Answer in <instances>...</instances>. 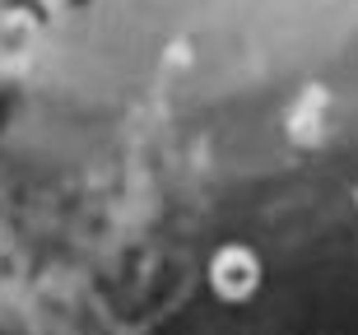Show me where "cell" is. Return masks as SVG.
<instances>
[{
    "label": "cell",
    "instance_id": "2",
    "mask_svg": "<svg viewBox=\"0 0 358 335\" xmlns=\"http://www.w3.org/2000/svg\"><path fill=\"white\" fill-rule=\"evenodd\" d=\"M354 201H358V191H354Z\"/></svg>",
    "mask_w": 358,
    "mask_h": 335
},
{
    "label": "cell",
    "instance_id": "1",
    "mask_svg": "<svg viewBox=\"0 0 358 335\" xmlns=\"http://www.w3.org/2000/svg\"><path fill=\"white\" fill-rule=\"evenodd\" d=\"M210 289L224 298V303H247V298L261 289V261H256L252 247L224 242V247L210 256Z\"/></svg>",
    "mask_w": 358,
    "mask_h": 335
}]
</instances>
